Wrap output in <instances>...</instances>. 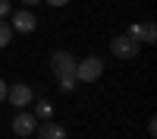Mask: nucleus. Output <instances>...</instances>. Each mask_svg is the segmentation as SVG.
Here are the masks:
<instances>
[{
	"instance_id": "nucleus-1",
	"label": "nucleus",
	"mask_w": 157,
	"mask_h": 139,
	"mask_svg": "<svg viewBox=\"0 0 157 139\" xmlns=\"http://www.w3.org/2000/svg\"><path fill=\"white\" fill-rule=\"evenodd\" d=\"M104 76V60L88 54L82 60H75V82H98Z\"/></svg>"
},
{
	"instance_id": "nucleus-2",
	"label": "nucleus",
	"mask_w": 157,
	"mask_h": 139,
	"mask_svg": "<svg viewBox=\"0 0 157 139\" xmlns=\"http://www.w3.org/2000/svg\"><path fill=\"white\" fill-rule=\"evenodd\" d=\"M50 73L60 79H75V57L69 54V51H54L50 54Z\"/></svg>"
},
{
	"instance_id": "nucleus-3",
	"label": "nucleus",
	"mask_w": 157,
	"mask_h": 139,
	"mask_svg": "<svg viewBox=\"0 0 157 139\" xmlns=\"http://www.w3.org/2000/svg\"><path fill=\"white\" fill-rule=\"evenodd\" d=\"M138 41L132 35H116L113 41H110V51H113V57H120V60H132V57H138Z\"/></svg>"
},
{
	"instance_id": "nucleus-4",
	"label": "nucleus",
	"mask_w": 157,
	"mask_h": 139,
	"mask_svg": "<svg viewBox=\"0 0 157 139\" xmlns=\"http://www.w3.org/2000/svg\"><path fill=\"white\" fill-rule=\"evenodd\" d=\"M6 101L13 108H29L35 101V92H32V85H25V82H13L6 88Z\"/></svg>"
},
{
	"instance_id": "nucleus-5",
	"label": "nucleus",
	"mask_w": 157,
	"mask_h": 139,
	"mask_svg": "<svg viewBox=\"0 0 157 139\" xmlns=\"http://www.w3.org/2000/svg\"><path fill=\"white\" fill-rule=\"evenodd\" d=\"M10 25H13V32H19V35H32L35 29H38V19H35V13L32 10H16L13 13V19H10Z\"/></svg>"
},
{
	"instance_id": "nucleus-6",
	"label": "nucleus",
	"mask_w": 157,
	"mask_h": 139,
	"mask_svg": "<svg viewBox=\"0 0 157 139\" xmlns=\"http://www.w3.org/2000/svg\"><path fill=\"white\" fill-rule=\"evenodd\" d=\"M126 35H132L138 44H154L157 41V25L154 22H132Z\"/></svg>"
},
{
	"instance_id": "nucleus-7",
	"label": "nucleus",
	"mask_w": 157,
	"mask_h": 139,
	"mask_svg": "<svg viewBox=\"0 0 157 139\" xmlns=\"http://www.w3.org/2000/svg\"><path fill=\"white\" fill-rule=\"evenodd\" d=\"M35 126H38V117H35V114L32 111H19L16 114V117H13V133H16V136H32L35 133Z\"/></svg>"
},
{
	"instance_id": "nucleus-8",
	"label": "nucleus",
	"mask_w": 157,
	"mask_h": 139,
	"mask_svg": "<svg viewBox=\"0 0 157 139\" xmlns=\"http://www.w3.org/2000/svg\"><path fill=\"white\" fill-rule=\"evenodd\" d=\"M35 133H38V139H69V133L63 130V123H54V120L38 123V126H35Z\"/></svg>"
},
{
	"instance_id": "nucleus-9",
	"label": "nucleus",
	"mask_w": 157,
	"mask_h": 139,
	"mask_svg": "<svg viewBox=\"0 0 157 139\" xmlns=\"http://www.w3.org/2000/svg\"><path fill=\"white\" fill-rule=\"evenodd\" d=\"M35 117H38V120H50V117H54V104H50L47 98H41V101H38V108H35Z\"/></svg>"
},
{
	"instance_id": "nucleus-10",
	"label": "nucleus",
	"mask_w": 157,
	"mask_h": 139,
	"mask_svg": "<svg viewBox=\"0 0 157 139\" xmlns=\"http://www.w3.org/2000/svg\"><path fill=\"white\" fill-rule=\"evenodd\" d=\"M10 41H13V25H10L6 19H0V51H3Z\"/></svg>"
},
{
	"instance_id": "nucleus-11",
	"label": "nucleus",
	"mask_w": 157,
	"mask_h": 139,
	"mask_svg": "<svg viewBox=\"0 0 157 139\" xmlns=\"http://www.w3.org/2000/svg\"><path fill=\"white\" fill-rule=\"evenodd\" d=\"M10 13H13V3L10 0H0V19H6Z\"/></svg>"
},
{
	"instance_id": "nucleus-12",
	"label": "nucleus",
	"mask_w": 157,
	"mask_h": 139,
	"mask_svg": "<svg viewBox=\"0 0 157 139\" xmlns=\"http://www.w3.org/2000/svg\"><path fill=\"white\" fill-rule=\"evenodd\" d=\"M60 88H63V92H72V88H75V79H60Z\"/></svg>"
},
{
	"instance_id": "nucleus-13",
	"label": "nucleus",
	"mask_w": 157,
	"mask_h": 139,
	"mask_svg": "<svg viewBox=\"0 0 157 139\" xmlns=\"http://www.w3.org/2000/svg\"><path fill=\"white\" fill-rule=\"evenodd\" d=\"M6 88H10L6 79H0V101H6Z\"/></svg>"
},
{
	"instance_id": "nucleus-14",
	"label": "nucleus",
	"mask_w": 157,
	"mask_h": 139,
	"mask_svg": "<svg viewBox=\"0 0 157 139\" xmlns=\"http://www.w3.org/2000/svg\"><path fill=\"white\" fill-rule=\"evenodd\" d=\"M148 133H151V136H157V120H154V117L148 120Z\"/></svg>"
},
{
	"instance_id": "nucleus-15",
	"label": "nucleus",
	"mask_w": 157,
	"mask_h": 139,
	"mask_svg": "<svg viewBox=\"0 0 157 139\" xmlns=\"http://www.w3.org/2000/svg\"><path fill=\"white\" fill-rule=\"evenodd\" d=\"M50 6H69V0H47Z\"/></svg>"
},
{
	"instance_id": "nucleus-16",
	"label": "nucleus",
	"mask_w": 157,
	"mask_h": 139,
	"mask_svg": "<svg viewBox=\"0 0 157 139\" xmlns=\"http://www.w3.org/2000/svg\"><path fill=\"white\" fill-rule=\"evenodd\" d=\"M22 3H25V6H35V3H38V0H22Z\"/></svg>"
}]
</instances>
